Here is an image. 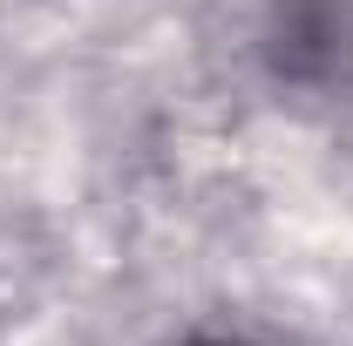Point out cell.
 Listing matches in <instances>:
<instances>
[{
    "label": "cell",
    "instance_id": "6da1fadb",
    "mask_svg": "<svg viewBox=\"0 0 353 346\" xmlns=\"http://www.w3.org/2000/svg\"><path fill=\"white\" fill-rule=\"evenodd\" d=\"M197 346H252V340H197Z\"/></svg>",
    "mask_w": 353,
    "mask_h": 346
}]
</instances>
